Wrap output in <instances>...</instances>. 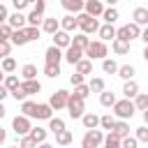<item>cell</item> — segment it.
<instances>
[{"mask_svg": "<svg viewBox=\"0 0 148 148\" xmlns=\"http://www.w3.org/2000/svg\"><path fill=\"white\" fill-rule=\"evenodd\" d=\"M111 109H113V118L116 120H130L134 116V111H136L134 104H132V99H127V97L125 99H116Z\"/></svg>", "mask_w": 148, "mask_h": 148, "instance_id": "cell-1", "label": "cell"}, {"mask_svg": "<svg viewBox=\"0 0 148 148\" xmlns=\"http://www.w3.org/2000/svg\"><path fill=\"white\" fill-rule=\"evenodd\" d=\"M83 56H88L90 60H102V58L109 56V46H106V42L95 39V42H90V44L83 49Z\"/></svg>", "mask_w": 148, "mask_h": 148, "instance_id": "cell-2", "label": "cell"}, {"mask_svg": "<svg viewBox=\"0 0 148 148\" xmlns=\"http://www.w3.org/2000/svg\"><path fill=\"white\" fill-rule=\"evenodd\" d=\"M76 25L81 28L83 35H92V32H97L99 21H97L95 16H90V14H86V12H79V14H76Z\"/></svg>", "mask_w": 148, "mask_h": 148, "instance_id": "cell-3", "label": "cell"}, {"mask_svg": "<svg viewBox=\"0 0 148 148\" xmlns=\"http://www.w3.org/2000/svg\"><path fill=\"white\" fill-rule=\"evenodd\" d=\"M65 109H67L69 118H81V116L86 113V99H81V97H76V95H72V92H69Z\"/></svg>", "mask_w": 148, "mask_h": 148, "instance_id": "cell-4", "label": "cell"}, {"mask_svg": "<svg viewBox=\"0 0 148 148\" xmlns=\"http://www.w3.org/2000/svg\"><path fill=\"white\" fill-rule=\"evenodd\" d=\"M139 35H141V25H136V23H127V25H123V28L116 30V39H120V42L139 39Z\"/></svg>", "mask_w": 148, "mask_h": 148, "instance_id": "cell-5", "label": "cell"}, {"mask_svg": "<svg viewBox=\"0 0 148 148\" xmlns=\"http://www.w3.org/2000/svg\"><path fill=\"white\" fill-rule=\"evenodd\" d=\"M102 139H104V132L102 130H88L81 139V148H99L102 146Z\"/></svg>", "mask_w": 148, "mask_h": 148, "instance_id": "cell-6", "label": "cell"}, {"mask_svg": "<svg viewBox=\"0 0 148 148\" xmlns=\"http://www.w3.org/2000/svg\"><path fill=\"white\" fill-rule=\"evenodd\" d=\"M30 127H32V125H30V118H28V116H23V113H21V116H16V118L12 120V130L16 132V136L28 134V132H30Z\"/></svg>", "mask_w": 148, "mask_h": 148, "instance_id": "cell-7", "label": "cell"}, {"mask_svg": "<svg viewBox=\"0 0 148 148\" xmlns=\"http://www.w3.org/2000/svg\"><path fill=\"white\" fill-rule=\"evenodd\" d=\"M67 97H69V92L67 90H56L53 95H51V99H49V106L53 109V111H60V109H65V104H67Z\"/></svg>", "mask_w": 148, "mask_h": 148, "instance_id": "cell-8", "label": "cell"}, {"mask_svg": "<svg viewBox=\"0 0 148 148\" xmlns=\"http://www.w3.org/2000/svg\"><path fill=\"white\" fill-rule=\"evenodd\" d=\"M44 60H46V65H60V60H62V49H58V46H49L46 49V53H44Z\"/></svg>", "mask_w": 148, "mask_h": 148, "instance_id": "cell-9", "label": "cell"}, {"mask_svg": "<svg viewBox=\"0 0 148 148\" xmlns=\"http://www.w3.org/2000/svg\"><path fill=\"white\" fill-rule=\"evenodd\" d=\"M62 58L69 62V65H74V62H79L81 58H83V49H79V46H74V44H69L67 49H65V53H62Z\"/></svg>", "mask_w": 148, "mask_h": 148, "instance_id": "cell-10", "label": "cell"}, {"mask_svg": "<svg viewBox=\"0 0 148 148\" xmlns=\"http://www.w3.org/2000/svg\"><path fill=\"white\" fill-rule=\"evenodd\" d=\"M102 9H104V5H102V0H83V12L86 14H90V16H99L102 14Z\"/></svg>", "mask_w": 148, "mask_h": 148, "instance_id": "cell-11", "label": "cell"}, {"mask_svg": "<svg viewBox=\"0 0 148 148\" xmlns=\"http://www.w3.org/2000/svg\"><path fill=\"white\" fill-rule=\"evenodd\" d=\"M51 37H53V46H58V49H67L69 42H72V35L65 32V30H56Z\"/></svg>", "mask_w": 148, "mask_h": 148, "instance_id": "cell-12", "label": "cell"}, {"mask_svg": "<svg viewBox=\"0 0 148 148\" xmlns=\"http://www.w3.org/2000/svg\"><path fill=\"white\" fill-rule=\"evenodd\" d=\"M18 86H21V90L25 92V97H28V95H35V92L42 90V83H39L37 79H25V81H21Z\"/></svg>", "mask_w": 148, "mask_h": 148, "instance_id": "cell-13", "label": "cell"}, {"mask_svg": "<svg viewBox=\"0 0 148 148\" xmlns=\"http://www.w3.org/2000/svg\"><path fill=\"white\" fill-rule=\"evenodd\" d=\"M97 35H99L102 42H111V39H116V28H113V23H104V25H99V28H97Z\"/></svg>", "mask_w": 148, "mask_h": 148, "instance_id": "cell-14", "label": "cell"}, {"mask_svg": "<svg viewBox=\"0 0 148 148\" xmlns=\"http://www.w3.org/2000/svg\"><path fill=\"white\" fill-rule=\"evenodd\" d=\"M79 25H76V14H67V16H62L60 18V30H65V32H74Z\"/></svg>", "mask_w": 148, "mask_h": 148, "instance_id": "cell-15", "label": "cell"}, {"mask_svg": "<svg viewBox=\"0 0 148 148\" xmlns=\"http://www.w3.org/2000/svg\"><path fill=\"white\" fill-rule=\"evenodd\" d=\"M9 44H14V46H25V44H28L23 28H14V30H12V35H9Z\"/></svg>", "mask_w": 148, "mask_h": 148, "instance_id": "cell-16", "label": "cell"}, {"mask_svg": "<svg viewBox=\"0 0 148 148\" xmlns=\"http://www.w3.org/2000/svg\"><path fill=\"white\" fill-rule=\"evenodd\" d=\"M60 5H62V9L69 12V14L83 12V0H60Z\"/></svg>", "mask_w": 148, "mask_h": 148, "instance_id": "cell-17", "label": "cell"}, {"mask_svg": "<svg viewBox=\"0 0 148 148\" xmlns=\"http://www.w3.org/2000/svg\"><path fill=\"white\" fill-rule=\"evenodd\" d=\"M7 23H9L12 28H25V25H28L23 12H14V14H9V16H7Z\"/></svg>", "mask_w": 148, "mask_h": 148, "instance_id": "cell-18", "label": "cell"}, {"mask_svg": "<svg viewBox=\"0 0 148 148\" xmlns=\"http://www.w3.org/2000/svg\"><path fill=\"white\" fill-rule=\"evenodd\" d=\"M42 30H44L46 35H53L56 30H60V18H56V16L44 18V21H42Z\"/></svg>", "mask_w": 148, "mask_h": 148, "instance_id": "cell-19", "label": "cell"}, {"mask_svg": "<svg viewBox=\"0 0 148 148\" xmlns=\"http://www.w3.org/2000/svg\"><path fill=\"white\" fill-rule=\"evenodd\" d=\"M51 116H53V109L49 106V102L37 104V109H35V118H37V120H49Z\"/></svg>", "mask_w": 148, "mask_h": 148, "instance_id": "cell-20", "label": "cell"}, {"mask_svg": "<svg viewBox=\"0 0 148 148\" xmlns=\"http://www.w3.org/2000/svg\"><path fill=\"white\" fill-rule=\"evenodd\" d=\"M132 23H136V25H146L148 23V9L146 7H136L134 12H132Z\"/></svg>", "mask_w": 148, "mask_h": 148, "instance_id": "cell-21", "label": "cell"}, {"mask_svg": "<svg viewBox=\"0 0 148 148\" xmlns=\"http://www.w3.org/2000/svg\"><path fill=\"white\" fill-rule=\"evenodd\" d=\"M111 132H113L116 136H120V139H123V136H127V134H130V123H127V120H116V123H113V127H111Z\"/></svg>", "mask_w": 148, "mask_h": 148, "instance_id": "cell-22", "label": "cell"}, {"mask_svg": "<svg viewBox=\"0 0 148 148\" xmlns=\"http://www.w3.org/2000/svg\"><path fill=\"white\" fill-rule=\"evenodd\" d=\"M74 69H76L79 74H83V76H86V74H90V72H92V60H90V58H81L79 62H74Z\"/></svg>", "mask_w": 148, "mask_h": 148, "instance_id": "cell-23", "label": "cell"}, {"mask_svg": "<svg viewBox=\"0 0 148 148\" xmlns=\"http://www.w3.org/2000/svg\"><path fill=\"white\" fill-rule=\"evenodd\" d=\"M116 74L120 76V79H134V74H136V67L134 65H118V69H116Z\"/></svg>", "mask_w": 148, "mask_h": 148, "instance_id": "cell-24", "label": "cell"}, {"mask_svg": "<svg viewBox=\"0 0 148 148\" xmlns=\"http://www.w3.org/2000/svg\"><path fill=\"white\" fill-rule=\"evenodd\" d=\"M136 92H139V83H136L134 79H127V81H125V86H123V95H125L127 99H132Z\"/></svg>", "mask_w": 148, "mask_h": 148, "instance_id": "cell-25", "label": "cell"}, {"mask_svg": "<svg viewBox=\"0 0 148 148\" xmlns=\"http://www.w3.org/2000/svg\"><path fill=\"white\" fill-rule=\"evenodd\" d=\"M111 49L116 56H125L130 53V42H120V39H111Z\"/></svg>", "mask_w": 148, "mask_h": 148, "instance_id": "cell-26", "label": "cell"}, {"mask_svg": "<svg viewBox=\"0 0 148 148\" xmlns=\"http://www.w3.org/2000/svg\"><path fill=\"white\" fill-rule=\"evenodd\" d=\"M132 99H134L132 104H134L136 111H146V109H148V95H146V92H136Z\"/></svg>", "mask_w": 148, "mask_h": 148, "instance_id": "cell-27", "label": "cell"}, {"mask_svg": "<svg viewBox=\"0 0 148 148\" xmlns=\"http://www.w3.org/2000/svg\"><path fill=\"white\" fill-rule=\"evenodd\" d=\"M81 123H83L86 130H95V127L99 125V116H95V113H83V116H81Z\"/></svg>", "mask_w": 148, "mask_h": 148, "instance_id": "cell-28", "label": "cell"}, {"mask_svg": "<svg viewBox=\"0 0 148 148\" xmlns=\"http://www.w3.org/2000/svg\"><path fill=\"white\" fill-rule=\"evenodd\" d=\"M102 18H104V23H116L118 18H120V14H118V9L116 7H109V9H102V14H99Z\"/></svg>", "mask_w": 148, "mask_h": 148, "instance_id": "cell-29", "label": "cell"}, {"mask_svg": "<svg viewBox=\"0 0 148 148\" xmlns=\"http://www.w3.org/2000/svg\"><path fill=\"white\" fill-rule=\"evenodd\" d=\"M102 146H104V148H120V136H116L113 132H109V134H104Z\"/></svg>", "mask_w": 148, "mask_h": 148, "instance_id": "cell-30", "label": "cell"}, {"mask_svg": "<svg viewBox=\"0 0 148 148\" xmlns=\"http://www.w3.org/2000/svg\"><path fill=\"white\" fill-rule=\"evenodd\" d=\"M113 102H116V95H113L111 90H106V88H104V90L99 92V104L109 109V106H113Z\"/></svg>", "mask_w": 148, "mask_h": 148, "instance_id": "cell-31", "label": "cell"}, {"mask_svg": "<svg viewBox=\"0 0 148 148\" xmlns=\"http://www.w3.org/2000/svg\"><path fill=\"white\" fill-rule=\"evenodd\" d=\"M35 109H37V104H35L32 99H23V102H21V113H23V116L35 118Z\"/></svg>", "mask_w": 148, "mask_h": 148, "instance_id": "cell-32", "label": "cell"}, {"mask_svg": "<svg viewBox=\"0 0 148 148\" xmlns=\"http://www.w3.org/2000/svg\"><path fill=\"white\" fill-rule=\"evenodd\" d=\"M28 134L35 139V143H42V141H46L49 130H44V127H30V132H28Z\"/></svg>", "mask_w": 148, "mask_h": 148, "instance_id": "cell-33", "label": "cell"}, {"mask_svg": "<svg viewBox=\"0 0 148 148\" xmlns=\"http://www.w3.org/2000/svg\"><path fill=\"white\" fill-rule=\"evenodd\" d=\"M23 32H25V39H28V42H37L39 35H42V30H39L37 25H25Z\"/></svg>", "mask_w": 148, "mask_h": 148, "instance_id": "cell-34", "label": "cell"}, {"mask_svg": "<svg viewBox=\"0 0 148 148\" xmlns=\"http://www.w3.org/2000/svg\"><path fill=\"white\" fill-rule=\"evenodd\" d=\"M21 76H23V81H25V79H37V67H35L32 62H25V65L21 67Z\"/></svg>", "mask_w": 148, "mask_h": 148, "instance_id": "cell-35", "label": "cell"}, {"mask_svg": "<svg viewBox=\"0 0 148 148\" xmlns=\"http://www.w3.org/2000/svg\"><path fill=\"white\" fill-rule=\"evenodd\" d=\"M65 130V120L62 118H49V132H53V134H58V132H62Z\"/></svg>", "mask_w": 148, "mask_h": 148, "instance_id": "cell-36", "label": "cell"}, {"mask_svg": "<svg viewBox=\"0 0 148 148\" xmlns=\"http://www.w3.org/2000/svg\"><path fill=\"white\" fill-rule=\"evenodd\" d=\"M72 139H74V136H72V132H69V130H62V132H58V134H56V143H58V146H69V143H72Z\"/></svg>", "mask_w": 148, "mask_h": 148, "instance_id": "cell-37", "label": "cell"}, {"mask_svg": "<svg viewBox=\"0 0 148 148\" xmlns=\"http://www.w3.org/2000/svg\"><path fill=\"white\" fill-rule=\"evenodd\" d=\"M69 44H74V46H79V49H86L88 44H90V37L88 35H83V32H79V35H74L72 37V42Z\"/></svg>", "mask_w": 148, "mask_h": 148, "instance_id": "cell-38", "label": "cell"}, {"mask_svg": "<svg viewBox=\"0 0 148 148\" xmlns=\"http://www.w3.org/2000/svg\"><path fill=\"white\" fill-rule=\"evenodd\" d=\"M0 69H2L5 74H12V72L16 69V60H14L12 56H7V58H2V62H0Z\"/></svg>", "mask_w": 148, "mask_h": 148, "instance_id": "cell-39", "label": "cell"}, {"mask_svg": "<svg viewBox=\"0 0 148 148\" xmlns=\"http://www.w3.org/2000/svg\"><path fill=\"white\" fill-rule=\"evenodd\" d=\"M116 69H118V62H116V60L102 58V72H104V74H116Z\"/></svg>", "mask_w": 148, "mask_h": 148, "instance_id": "cell-40", "label": "cell"}, {"mask_svg": "<svg viewBox=\"0 0 148 148\" xmlns=\"http://www.w3.org/2000/svg\"><path fill=\"white\" fill-rule=\"evenodd\" d=\"M88 88H90V92H102V90L106 88V83H104V79H102V76H95V79H90Z\"/></svg>", "mask_w": 148, "mask_h": 148, "instance_id": "cell-41", "label": "cell"}, {"mask_svg": "<svg viewBox=\"0 0 148 148\" xmlns=\"http://www.w3.org/2000/svg\"><path fill=\"white\" fill-rule=\"evenodd\" d=\"M42 21H44V14L35 12V9H32V12L25 16V23H28V25H37V28H39V23H42Z\"/></svg>", "mask_w": 148, "mask_h": 148, "instance_id": "cell-42", "label": "cell"}, {"mask_svg": "<svg viewBox=\"0 0 148 148\" xmlns=\"http://www.w3.org/2000/svg\"><path fill=\"white\" fill-rule=\"evenodd\" d=\"M18 83H21V81H18V76H16V74H7V76L2 79V86H5L7 90H14Z\"/></svg>", "mask_w": 148, "mask_h": 148, "instance_id": "cell-43", "label": "cell"}, {"mask_svg": "<svg viewBox=\"0 0 148 148\" xmlns=\"http://www.w3.org/2000/svg\"><path fill=\"white\" fill-rule=\"evenodd\" d=\"M72 95H76V97L86 99V97L90 95V88H88V83H79V86H74V92H72Z\"/></svg>", "mask_w": 148, "mask_h": 148, "instance_id": "cell-44", "label": "cell"}, {"mask_svg": "<svg viewBox=\"0 0 148 148\" xmlns=\"http://www.w3.org/2000/svg\"><path fill=\"white\" fill-rule=\"evenodd\" d=\"M113 123H116V118H113L111 113H106V116H99V127H102V130H109V132H111Z\"/></svg>", "mask_w": 148, "mask_h": 148, "instance_id": "cell-45", "label": "cell"}, {"mask_svg": "<svg viewBox=\"0 0 148 148\" xmlns=\"http://www.w3.org/2000/svg\"><path fill=\"white\" fill-rule=\"evenodd\" d=\"M18 148H37V143L30 134H23V136H18Z\"/></svg>", "mask_w": 148, "mask_h": 148, "instance_id": "cell-46", "label": "cell"}, {"mask_svg": "<svg viewBox=\"0 0 148 148\" xmlns=\"http://www.w3.org/2000/svg\"><path fill=\"white\" fill-rule=\"evenodd\" d=\"M44 74L49 79H58L60 76V65H44Z\"/></svg>", "mask_w": 148, "mask_h": 148, "instance_id": "cell-47", "label": "cell"}, {"mask_svg": "<svg viewBox=\"0 0 148 148\" xmlns=\"http://www.w3.org/2000/svg\"><path fill=\"white\" fill-rule=\"evenodd\" d=\"M120 148H139V141H136L134 136H130V134H127V136H123V139H120Z\"/></svg>", "mask_w": 148, "mask_h": 148, "instance_id": "cell-48", "label": "cell"}, {"mask_svg": "<svg viewBox=\"0 0 148 148\" xmlns=\"http://www.w3.org/2000/svg\"><path fill=\"white\" fill-rule=\"evenodd\" d=\"M12 25L9 23H0V42H9V35H12Z\"/></svg>", "mask_w": 148, "mask_h": 148, "instance_id": "cell-49", "label": "cell"}, {"mask_svg": "<svg viewBox=\"0 0 148 148\" xmlns=\"http://www.w3.org/2000/svg\"><path fill=\"white\" fill-rule=\"evenodd\" d=\"M134 139H136L139 143H141V141L146 143V141H148V127H146V125H141V127H136V134H134Z\"/></svg>", "mask_w": 148, "mask_h": 148, "instance_id": "cell-50", "label": "cell"}, {"mask_svg": "<svg viewBox=\"0 0 148 148\" xmlns=\"http://www.w3.org/2000/svg\"><path fill=\"white\" fill-rule=\"evenodd\" d=\"M9 95H12V97H14L16 102H23V99H25V92L21 90V86H16L14 90H9Z\"/></svg>", "mask_w": 148, "mask_h": 148, "instance_id": "cell-51", "label": "cell"}, {"mask_svg": "<svg viewBox=\"0 0 148 148\" xmlns=\"http://www.w3.org/2000/svg\"><path fill=\"white\" fill-rule=\"evenodd\" d=\"M9 51H12V44L9 42H0V58H7Z\"/></svg>", "mask_w": 148, "mask_h": 148, "instance_id": "cell-52", "label": "cell"}, {"mask_svg": "<svg viewBox=\"0 0 148 148\" xmlns=\"http://www.w3.org/2000/svg\"><path fill=\"white\" fill-rule=\"evenodd\" d=\"M12 5H14V12H23L30 2H28V0H12Z\"/></svg>", "mask_w": 148, "mask_h": 148, "instance_id": "cell-53", "label": "cell"}, {"mask_svg": "<svg viewBox=\"0 0 148 148\" xmlns=\"http://www.w3.org/2000/svg\"><path fill=\"white\" fill-rule=\"evenodd\" d=\"M83 79H86V76H83V74H79V72H74V74L69 76V81H72V86H79V83H83Z\"/></svg>", "mask_w": 148, "mask_h": 148, "instance_id": "cell-54", "label": "cell"}, {"mask_svg": "<svg viewBox=\"0 0 148 148\" xmlns=\"http://www.w3.org/2000/svg\"><path fill=\"white\" fill-rule=\"evenodd\" d=\"M35 12H39V14H44V9H46V0H35V7H32Z\"/></svg>", "mask_w": 148, "mask_h": 148, "instance_id": "cell-55", "label": "cell"}, {"mask_svg": "<svg viewBox=\"0 0 148 148\" xmlns=\"http://www.w3.org/2000/svg\"><path fill=\"white\" fill-rule=\"evenodd\" d=\"M7 16H9V12H7V7L0 2V23H7Z\"/></svg>", "mask_w": 148, "mask_h": 148, "instance_id": "cell-56", "label": "cell"}, {"mask_svg": "<svg viewBox=\"0 0 148 148\" xmlns=\"http://www.w3.org/2000/svg\"><path fill=\"white\" fill-rule=\"evenodd\" d=\"M7 95H9V90H7V88H5L2 83H0V102H2V99H5Z\"/></svg>", "mask_w": 148, "mask_h": 148, "instance_id": "cell-57", "label": "cell"}, {"mask_svg": "<svg viewBox=\"0 0 148 148\" xmlns=\"http://www.w3.org/2000/svg\"><path fill=\"white\" fill-rule=\"evenodd\" d=\"M5 139H7V132L0 127V143H5Z\"/></svg>", "mask_w": 148, "mask_h": 148, "instance_id": "cell-58", "label": "cell"}, {"mask_svg": "<svg viewBox=\"0 0 148 148\" xmlns=\"http://www.w3.org/2000/svg\"><path fill=\"white\" fill-rule=\"evenodd\" d=\"M5 113H7V109H5V104H2V102H0V120H2V118H5Z\"/></svg>", "mask_w": 148, "mask_h": 148, "instance_id": "cell-59", "label": "cell"}, {"mask_svg": "<svg viewBox=\"0 0 148 148\" xmlns=\"http://www.w3.org/2000/svg\"><path fill=\"white\" fill-rule=\"evenodd\" d=\"M37 148H56V146H51V143H46V141H42V143H37Z\"/></svg>", "mask_w": 148, "mask_h": 148, "instance_id": "cell-60", "label": "cell"}, {"mask_svg": "<svg viewBox=\"0 0 148 148\" xmlns=\"http://www.w3.org/2000/svg\"><path fill=\"white\" fill-rule=\"evenodd\" d=\"M104 2H109V5L113 7V5H116V2H120V0H104Z\"/></svg>", "mask_w": 148, "mask_h": 148, "instance_id": "cell-61", "label": "cell"}, {"mask_svg": "<svg viewBox=\"0 0 148 148\" xmlns=\"http://www.w3.org/2000/svg\"><path fill=\"white\" fill-rule=\"evenodd\" d=\"M2 79H5V72H2V69H0V83H2Z\"/></svg>", "mask_w": 148, "mask_h": 148, "instance_id": "cell-62", "label": "cell"}, {"mask_svg": "<svg viewBox=\"0 0 148 148\" xmlns=\"http://www.w3.org/2000/svg\"><path fill=\"white\" fill-rule=\"evenodd\" d=\"M9 148H18V146H9Z\"/></svg>", "mask_w": 148, "mask_h": 148, "instance_id": "cell-63", "label": "cell"}, {"mask_svg": "<svg viewBox=\"0 0 148 148\" xmlns=\"http://www.w3.org/2000/svg\"><path fill=\"white\" fill-rule=\"evenodd\" d=\"M28 2H35V0H28Z\"/></svg>", "mask_w": 148, "mask_h": 148, "instance_id": "cell-64", "label": "cell"}]
</instances>
